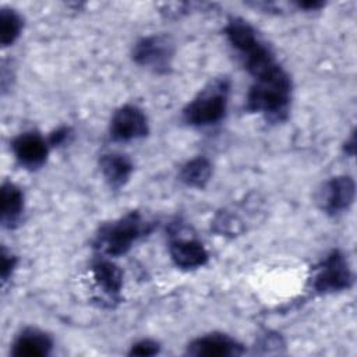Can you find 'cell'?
Masks as SVG:
<instances>
[{
    "label": "cell",
    "mask_w": 357,
    "mask_h": 357,
    "mask_svg": "<svg viewBox=\"0 0 357 357\" xmlns=\"http://www.w3.org/2000/svg\"><path fill=\"white\" fill-rule=\"evenodd\" d=\"M223 33L252 81L276 74L283 67L258 31L241 17H229Z\"/></svg>",
    "instance_id": "obj_1"
},
{
    "label": "cell",
    "mask_w": 357,
    "mask_h": 357,
    "mask_svg": "<svg viewBox=\"0 0 357 357\" xmlns=\"http://www.w3.org/2000/svg\"><path fill=\"white\" fill-rule=\"evenodd\" d=\"M293 84L283 68L276 74L254 81L245 98V110L261 114L269 123H282L289 117Z\"/></svg>",
    "instance_id": "obj_2"
},
{
    "label": "cell",
    "mask_w": 357,
    "mask_h": 357,
    "mask_svg": "<svg viewBox=\"0 0 357 357\" xmlns=\"http://www.w3.org/2000/svg\"><path fill=\"white\" fill-rule=\"evenodd\" d=\"M155 223L145 218L139 211H130L123 216L103 223L92 241L98 255L116 258L127 254L132 245L148 236Z\"/></svg>",
    "instance_id": "obj_3"
},
{
    "label": "cell",
    "mask_w": 357,
    "mask_h": 357,
    "mask_svg": "<svg viewBox=\"0 0 357 357\" xmlns=\"http://www.w3.org/2000/svg\"><path fill=\"white\" fill-rule=\"evenodd\" d=\"M231 82L227 77L211 79L183 109V121L194 128H205L220 123L229 105Z\"/></svg>",
    "instance_id": "obj_4"
},
{
    "label": "cell",
    "mask_w": 357,
    "mask_h": 357,
    "mask_svg": "<svg viewBox=\"0 0 357 357\" xmlns=\"http://www.w3.org/2000/svg\"><path fill=\"white\" fill-rule=\"evenodd\" d=\"M353 280L354 276L346 255L340 250H332L315 266L311 286L317 294H335L349 290Z\"/></svg>",
    "instance_id": "obj_5"
},
{
    "label": "cell",
    "mask_w": 357,
    "mask_h": 357,
    "mask_svg": "<svg viewBox=\"0 0 357 357\" xmlns=\"http://www.w3.org/2000/svg\"><path fill=\"white\" fill-rule=\"evenodd\" d=\"M174 53L173 39L165 33H155L138 39L132 46L131 57L137 66L163 75L170 73Z\"/></svg>",
    "instance_id": "obj_6"
},
{
    "label": "cell",
    "mask_w": 357,
    "mask_h": 357,
    "mask_svg": "<svg viewBox=\"0 0 357 357\" xmlns=\"http://www.w3.org/2000/svg\"><path fill=\"white\" fill-rule=\"evenodd\" d=\"M149 134L145 112L137 105H123L114 110L109 121V137L114 142H131Z\"/></svg>",
    "instance_id": "obj_7"
},
{
    "label": "cell",
    "mask_w": 357,
    "mask_h": 357,
    "mask_svg": "<svg viewBox=\"0 0 357 357\" xmlns=\"http://www.w3.org/2000/svg\"><path fill=\"white\" fill-rule=\"evenodd\" d=\"M356 183L351 176L340 174L328 178L317 192L318 208L329 215L336 216L346 212L354 202Z\"/></svg>",
    "instance_id": "obj_8"
},
{
    "label": "cell",
    "mask_w": 357,
    "mask_h": 357,
    "mask_svg": "<svg viewBox=\"0 0 357 357\" xmlns=\"http://www.w3.org/2000/svg\"><path fill=\"white\" fill-rule=\"evenodd\" d=\"M10 148L20 166L36 170L46 163L50 145L38 131H24L13 138Z\"/></svg>",
    "instance_id": "obj_9"
},
{
    "label": "cell",
    "mask_w": 357,
    "mask_h": 357,
    "mask_svg": "<svg viewBox=\"0 0 357 357\" xmlns=\"http://www.w3.org/2000/svg\"><path fill=\"white\" fill-rule=\"evenodd\" d=\"M245 353V347L234 337L212 332L192 339L185 349V354L195 357H237Z\"/></svg>",
    "instance_id": "obj_10"
},
{
    "label": "cell",
    "mask_w": 357,
    "mask_h": 357,
    "mask_svg": "<svg viewBox=\"0 0 357 357\" xmlns=\"http://www.w3.org/2000/svg\"><path fill=\"white\" fill-rule=\"evenodd\" d=\"M169 254L172 262L183 271H194L208 264L209 254L205 245L195 237L170 234Z\"/></svg>",
    "instance_id": "obj_11"
},
{
    "label": "cell",
    "mask_w": 357,
    "mask_h": 357,
    "mask_svg": "<svg viewBox=\"0 0 357 357\" xmlns=\"http://www.w3.org/2000/svg\"><path fill=\"white\" fill-rule=\"evenodd\" d=\"M91 273L95 286L110 301H119L123 289V271L109 257L98 255L91 264Z\"/></svg>",
    "instance_id": "obj_12"
},
{
    "label": "cell",
    "mask_w": 357,
    "mask_h": 357,
    "mask_svg": "<svg viewBox=\"0 0 357 357\" xmlns=\"http://www.w3.org/2000/svg\"><path fill=\"white\" fill-rule=\"evenodd\" d=\"M53 349V339L38 328L22 329L11 343L10 354L14 357H45Z\"/></svg>",
    "instance_id": "obj_13"
},
{
    "label": "cell",
    "mask_w": 357,
    "mask_h": 357,
    "mask_svg": "<svg viewBox=\"0 0 357 357\" xmlns=\"http://www.w3.org/2000/svg\"><path fill=\"white\" fill-rule=\"evenodd\" d=\"M98 165L103 180L112 190L123 188L134 172L131 159L120 152L102 153Z\"/></svg>",
    "instance_id": "obj_14"
},
{
    "label": "cell",
    "mask_w": 357,
    "mask_h": 357,
    "mask_svg": "<svg viewBox=\"0 0 357 357\" xmlns=\"http://www.w3.org/2000/svg\"><path fill=\"white\" fill-rule=\"evenodd\" d=\"M25 208V198L22 190L13 181L1 184V206L0 222L6 229H14L21 222Z\"/></svg>",
    "instance_id": "obj_15"
},
{
    "label": "cell",
    "mask_w": 357,
    "mask_h": 357,
    "mask_svg": "<svg viewBox=\"0 0 357 357\" xmlns=\"http://www.w3.org/2000/svg\"><path fill=\"white\" fill-rule=\"evenodd\" d=\"M177 177L185 187L202 190L212 177V163L206 156H195L181 165Z\"/></svg>",
    "instance_id": "obj_16"
},
{
    "label": "cell",
    "mask_w": 357,
    "mask_h": 357,
    "mask_svg": "<svg viewBox=\"0 0 357 357\" xmlns=\"http://www.w3.org/2000/svg\"><path fill=\"white\" fill-rule=\"evenodd\" d=\"M22 18L13 8H0V42L3 47L11 46L22 32Z\"/></svg>",
    "instance_id": "obj_17"
},
{
    "label": "cell",
    "mask_w": 357,
    "mask_h": 357,
    "mask_svg": "<svg viewBox=\"0 0 357 357\" xmlns=\"http://www.w3.org/2000/svg\"><path fill=\"white\" fill-rule=\"evenodd\" d=\"M160 351V344L156 340L152 339H141L138 342H135L134 344H131L130 350H128V356H141V357H146V356H156Z\"/></svg>",
    "instance_id": "obj_18"
},
{
    "label": "cell",
    "mask_w": 357,
    "mask_h": 357,
    "mask_svg": "<svg viewBox=\"0 0 357 357\" xmlns=\"http://www.w3.org/2000/svg\"><path fill=\"white\" fill-rule=\"evenodd\" d=\"M18 264V258L8 251L6 247L1 248V282L6 284V282L13 276L15 268Z\"/></svg>",
    "instance_id": "obj_19"
},
{
    "label": "cell",
    "mask_w": 357,
    "mask_h": 357,
    "mask_svg": "<svg viewBox=\"0 0 357 357\" xmlns=\"http://www.w3.org/2000/svg\"><path fill=\"white\" fill-rule=\"evenodd\" d=\"M71 137H73L71 128L67 126H60L49 134L47 142L50 148H59V146H63L66 142H68Z\"/></svg>",
    "instance_id": "obj_20"
},
{
    "label": "cell",
    "mask_w": 357,
    "mask_h": 357,
    "mask_svg": "<svg viewBox=\"0 0 357 357\" xmlns=\"http://www.w3.org/2000/svg\"><path fill=\"white\" fill-rule=\"evenodd\" d=\"M294 4L297 8L305 10V11H317L325 6L324 1H318V0H303V1H297Z\"/></svg>",
    "instance_id": "obj_21"
},
{
    "label": "cell",
    "mask_w": 357,
    "mask_h": 357,
    "mask_svg": "<svg viewBox=\"0 0 357 357\" xmlns=\"http://www.w3.org/2000/svg\"><path fill=\"white\" fill-rule=\"evenodd\" d=\"M343 151L346 155L349 156H354L356 152V137H354V131L350 134V137L346 139L344 145H343Z\"/></svg>",
    "instance_id": "obj_22"
}]
</instances>
